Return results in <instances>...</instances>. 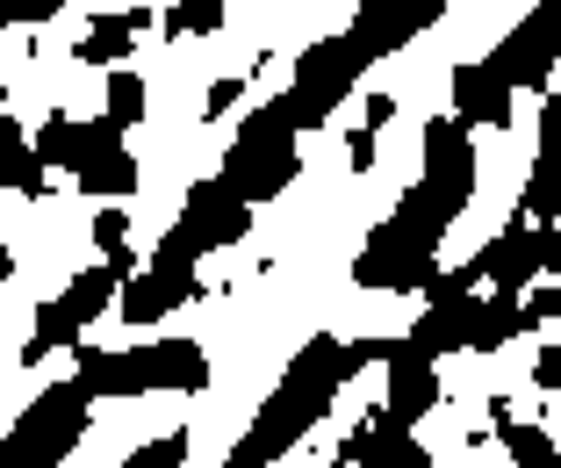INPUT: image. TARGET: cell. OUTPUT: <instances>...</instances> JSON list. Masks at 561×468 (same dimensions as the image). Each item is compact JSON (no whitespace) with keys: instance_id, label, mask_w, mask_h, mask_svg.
Masks as SVG:
<instances>
[{"instance_id":"cell-1","label":"cell","mask_w":561,"mask_h":468,"mask_svg":"<svg viewBox=\"0 0 561 468\" xmlns=\"http://www.w3.org/2000/svg\"><path fill=\"white\" fill-rule=\"evenodd\" d=\"M80 425H87V389H58V397H44L30 419L15 425V447H30V454H66L72 440H80Z\"/></svg>"},{"instance_id":"cell-2","label":"cell","mask_w":561,"mask_h":468,"mask_svg":"<svg viewBox=\"0 0 561 468\" xmlns=\"http://www.w3.org/2000/svg\"><path fill=\"white\" fill-rule=\"evenodd\" d=\"M389 361H397V389H389V425H411L417 411L432 403V368H425V346L389 353Z\"/></svg>"},{"instance_id":"cell-3","label":"cell","mask_w":561,"mask_h":468,"mask_svg":"<svg viewBox=\"0 0 561 468\" xmlns=\"http://www.w3.org/2000/svg\"><path fill=\"white\" fill-rule=\"evenodd\" d=\"M145 375H151V383H173V389H195L202 383V353L181 346V339H173V346H151Z\"/></svg>"},{"instance_id":"cell-4","label":"cell","mask_w":561,"mask_h":468,"mask_svg":"<svg viewBox=\"0 0 561 468\" xmlns=\"http://www.w3.org/2000/svg\"><path fill=\"white\" fill-rule=\"evenodd\" d=\"M512 454L518 461H554V447H547L540 433H512Z\"/></svg>"},{"instance_id":"cell-5","label":"cell","mask_w":561,"mask_h":468,"mask_svg":"<svg viewBox=\"0 0 561 468\" xmlns=\"http://www.w3.org/2000/svg\"><path fill=\"white\" fill-rule=\"evenodd\" d=\"M540 383H561V353H547V361H540Z\"/></svg>"}]
</instances>
